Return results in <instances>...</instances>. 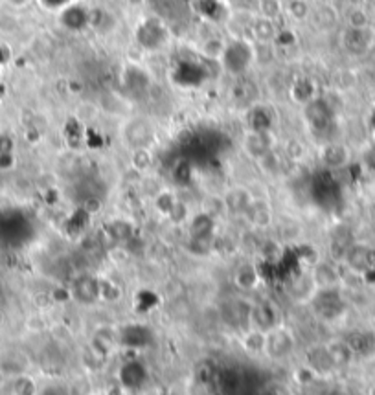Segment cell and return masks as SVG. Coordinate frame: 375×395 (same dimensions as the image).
<instances>
[{"label": "cell", "instance_id": "cell-7", "mask_svg": "<svg viewBox=\"0 0 375 395\" xmlns=\"http://www.w3.org/2000/svg\"><path fill=\"white\" fill-rule=\"evenodd\" d=\"M223 201H225L226 212L243 215L245 214V210L248 208V204L252 203V195H250L248 190H245V188H234V190L226 193Z\"/></svg>", "mask_w": 375, "mask_h": 395}, {"label": "cell", "instance_id": "cell-18", "mask_svg": "<svg viewBox=\"0 0 375 395\" xmlns=\"http://www.w3.org/2000/svg\"><path fill=\"white\" fill-rule=\"evenodd\" d=\"M151 164H153V156H151V153H149L148 149L136 148L134 151H132L131 165L134 168V170L145 171V170H149V168H151Z\"/></svg>", "mask_w": 375, "mask_h": 395}, {"label": "cell", "instance_id": "cell-5", "mask_svg": "<svg viewBox=\"0 0 375 395\" xmlns=\"http://www.w3.org/2000/svg\"><path fill=\"white\" fill-rule=\"evenodd\" d=\"M276 21H269L263 17H254L252 26H250V33L256 39V43L259 44H272L278 37V28L274 24Z\"/></svg>", "mask_w": 375, "mask_h": 395}, {"label": "cell", "instance_id": "cell-10", "mask_svg": "<svg viewBox=\"0 0 375 395\" xmlns=\"http://www.w3.org/2000/svg\"><path fill=\"white\" fill-rule=\"evenodd\" d=\"M311 274H313V280L318 289L335 287L336 281H338V272L335 270V267H331L330 263H324V261H318V263L314 265Z\"/></svg>", "mask_w": 375, "mask_h": 395}, {"label": "cell", "instance_id": "cell-2", "mask_svg": "<svg viewBox=\"0 0 375 395\" xmlns=\"http://www.w3.org/2000/svg\"><path fill=\"white\" fill-rule=\"evenodd\" d=\"M294 341L289 331L274 327L267 333V344H265V353L270 358H285L292 352Z\"/></svg>", "mask_w": 375, "mask_h": 395}, {"label": "cell", "instance_id": "cell-3", "mask_svg": "<svg viewBox=\"0 0 375 395\" xmlns=\"http://www.w3.org/2000/svg\"><path fill=\"white\" fill-rule=\"evenodd\" d=\"M245 219L248 221V225L252 228H258V230H265L272 225V210L265 201H259V199H252V203L248 204V208L245 210Z\"/></svg>", "mask_w": 375, "mask_h": 395}, {"label": "cell", "instance_id": "cell-19", "mask_svg": "<svg viewBox=\"0 0 375 395\" xmlns=\"http://www.w3.org/2000/svg\"><path fill=\"white\" fill-rule=\"evenodd\" d=\"M175 197H171L170 193L168 192H162L156 195V201H154V204H156V210H160L164 215H170V212L173 210V206H175Z\"/></svg>", "mask_w": 375, "mask_h": 395}, {"label": "cell", "instance_id": "cell-16", "mask_svg": "<svg viewBox=\"0 0 375 395\" xmlns=\"http://www.w3.org/2000/svg\"><path fill=\"white\" fill-rule=\"evenodd\" d=\"M287 15L291 17L292 21L296 22H303L311 13V8H309L307 0H289L285 4V11Z\"/></svg>", "mask_w": 375, "mask_h": 395}, {"label": "cell", "instance_id": "cell-4", "mask_svg": "<svg viewBox=\"0 0 375 395\" xmlns=\"http://www.w3.org/2000/svg\"><path fill=\"white\" fill-rule=\"evenodd\" d=\"M243 149L252 159H261L263 154L272 151V145L269 142V132L267 131H250L243 140Z\"/></svg>", "mask_w": 375, "mask_h": 395}, {"label": "cell", "instance_id": "cell-13", "mask_svg": "<svg viewBox=\"0 0 375 395\" xmlns=\"http://www.w3.org/2000/svg\"><path fill=\"white\" fill-rule=\"evenodd\" d=\"M256 11H258V17L276 21L285 11V4L281 0H258L256 2Z\"/></svg>", "mask_w": 375, "mask_h": 395}, {"label": "cell", "instance_id": "cell-1", "mask_svg": "<svg viewBox=\"0 0 375 395\" xmlns=\"http://www.w3.org/2000/svg\"><path fill=\"white\" fill-rule=\"evenodd\" d=\"M278 307L274 303L269 302V300H263V302L256 303L250 309V325L256 327L259 331H265L269 333L274 327H278Z\"/></svg>", "mask_w": 375, "mask_h": 395}, {"label": "cell", "instance_id": "cell-20", "mask_svg": "<svg viewBox=\"0 0 375 395\" xmlns=\"http://www.w3.org/2000/svg\"><path fill=\"white\" fill-rule=\"evenodd\" d=\"M352 19H347V22H349V26L355 28V30H363L364 24H366V15H364L363 11L361 10H353L352 11Z\"/></svg>", "mask_w": 375, "mask_h": 395}, {"label": "cell", "instance_id": "cell-15", "mask_svg": "<svg viewBox=\"0 0 375 395\" xmlns=\"http://www.w3.org/2000/svg\"><path fill=\"white\" fill-rule=\"evenodd\" d=\"M325 350H327V355H330L333 366H341V364L349 363L353 353L346 342H333L330 346H325Z\"/></svg>", "mask_w": 375, "mask_h": 395}, {"label": "cell", "instance_id": "cell-12", "mask_svg": "<svg viewBox=\"0 0 375 395\" xmlns=\"http://www.w3.org/2000/svg\"><path fill=\"white\" fill-rule=\"evenodd\" d=\"M243 347L250 353H263L265 344H267V333L265 331H259L256 327H250L248 331L243 333Z\"/></svg>", "mask_w": 375, "mask_h": 395}, {"label": "cell", "instance_id": "cell-9", "mask_svg": "<svg viewBox=\"0 0 375 395\" xmlns=\"http://www.w3.org/2000/svg\"><path fill=\"white\" fill-rule=\"evenodd\" d=\"M74 298L81 300V302L92 303L99 300V281L92 278H81L74 283Z\"/></svg>", "mask_w": 375, "mask_h": 395}, {"label": "cell", "instance_id": "cell-11", "mask_svg": "<svg viewBox=\"0 0 375 395\" xmlns=\"http://www.w3.org/2000/svg\"><path fill=\"white\" fill-rule=\"evenodd\" d=\"M226 50H228V44L221 37H208L201 43V54H203L206 61H219V63H223Z\"/></svg>", "mask_w": 375, "mask_h": 395}, {"label": "cell", "instance_id": "cell-17", "mask_svg": "<svg viewBox=\"0 0 375 395\" xmlns=\"http://www.w3.org/2000/svg\"><path fill=\"white\" fill-rule=\"evenodd\" d=\"M346 149L338 145V143H331V145H327V148L324 149V162L330 165V168H338V165L346 162Z\"/></svg>", "mask_w": 375, "mask_h": 395}, {"label": "cell", "instance_id": "cell-8", "mask_svg": "<svg viewBox=\"0 0 375 395\" xmlns=\"http://www.w3.org/2000/svg\"><path fill=\"white\" fill-rule=\"evenodd\" d=\"M261 281V272L254 263H245L236 270L234 283L243 291H254Z\"/></svg>", "mask_w": 375, "mask_h": 395}, {"label": "cell", "instance_id": "cell-14", "mask_svg": "<svg viewBox=\"0 0 375 395\" xmlns=\"http://www.w3.org/2000/svg\"><path fill=\"white\" fill-rule=\"evenodd\" d=\"M258 254L267 263H274L283 256V248H281V243L276 239H263L258 245Z\"/></svg>", "mask_w": 375, "mask_h": 395}, {"label": "cell", "instance_id": "cell-6", "mask_svg": "<svg viewBox=\"0 0 375 395\" xmlns=\"http://www.w3.org/2000/svg\"><path fill=\"white\" fill-rule=\"evenodd\" d=\"M318 291V287L314 283L313 274L309 272V274H300L298 278L291 281V285H289V294H291L294 300L298 302H302V300H311L314 296V292Z\"/></svg>", "mask_w": 375, "mask_h": 395}]
</instances>
